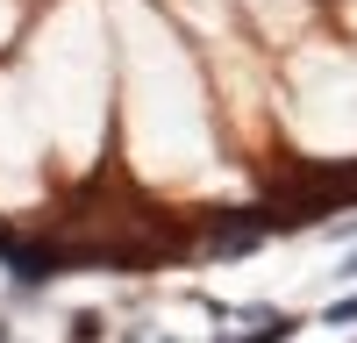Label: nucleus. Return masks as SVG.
Returning a JSON list of instances; mask_svg holds the SVG:
<instances>
[{"instance_id":"obj_1","label":"nucleus","mask_w":357,"mask_h":343,"mask_svg":"<svg viewBox=\"0 0 357 343\" xmlns=\"http://www.w3.org/2000/svg\"><path fill=\"white\" fill-rule=\"evenodd\" d=\"M200 236H207V250L236 257V250H250V243H264V236H272V208H236V215H207V222H200Z\"/></svg>"},{"instance_id":"obj_2","label":"nucleus","mask_w":357,"mask_h":343,"mask_svg":"<svg viewBox=\"0 0 357 343\" xmlns=\"http://www.w3.org/2000/svg\"><path fill=\"white\" fill-rule=\"evenodd\" d=\"M293 336H301L293 314H257V336H236V343H293Z\"/></svg>"},{"instance_id":"obj_3","label":"nucleus","mask_w":357,"mask_h":343,"mask_svg":"<svg viewBox=\"0 0 357 343\" xmlns=\"http://www.w3.org/2000/svg\"><path fill=\"white\" fill-rule=\"evenodd\" d=\"M72 343H100V314H72Z\"/></svg>"},{"instance_id":"obj_4","label":"nucleus","mask_w":357,"mask_h":343,"mask_svg":"<svg viewBox=\"0 0 357 343\" xmlns=\"http://www.w3.org/2000/svg\"><path fill=\"white\" fill-rule=\"evenodd\" d=\"M329 322H357V294H350V300H336V307H329Z\"/></svg>"},{"instance_id":"obj_5","label":"nucleus","mask_w":357,"mask_h":343,"mask_svg":"<svg viewBox=\"0 0 357 343\" xmlns=\"http://www.w3.org/2000/svg\"><path fill=\"white\" fill-rule=\"evenodd\" d=\"M0 343H8V322H0Z\"/></svg>"}]
</instances>
